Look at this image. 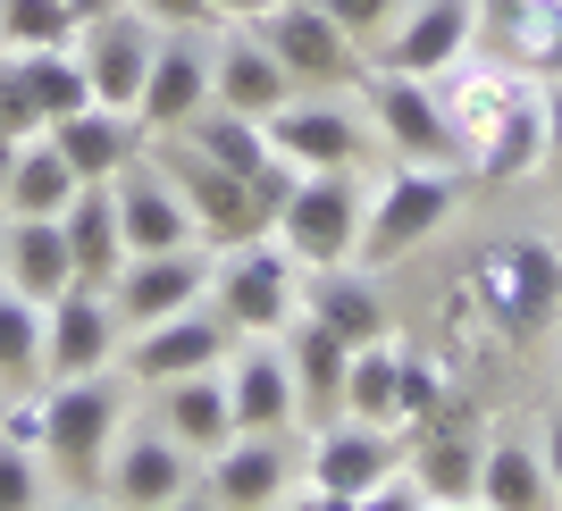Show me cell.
I'll return each instance as SVG.
<instances>
[{
	"mask_svg": "<svg viewBox=\"0 0 562 511\" xmlns=\"http://www.w3.org/2000/svg\"><path fill=\"white\" fill-rule=\"evenodd\" d=\"M462 294L487 310L504 336H538V327L562 310L554 235H495V243H479V260L462 269Z\"/></svg>",
	"mask_w": 562,
	"mask_h": 511,
	"instance_id": "6da1fadb",
	"label": "cell"
},
{
	"mask_svg": "<svg viewBox=\"0 0 562 511\" xmlns=\"http://www.w3.org/2000/svg\"><path fill=\"white\" fill-rule=\"evenodd\" d=\"M202 303L235 327V336H285L303 319V260L285 252L278 235H252V243H227L211 252V294Z\"/></svg>",
	"mask_w": 562,
	"mask_h": 511,
	"instance_id": "7a4b0ae2",
	"label": "cell"
},
{
	"mask_svg": "<svg viewBox=\"0 0 562 511\" xmlns=\"http://www.w3.org/2000/svg\"><path fill=\"white\" fill-rule=\"evenodd\" d=\"M126 377H43V462L68 478V487H93L101 462H110L117 428H126Z\"/></svg>",
	"mask_w": 562,
	"mask_h": 511,
	"instance_id": "3957f363",
	"label": "cell"
},
{
	"mask_svg": "<svg viewBox=\"0 0 562 511\" xmlns=\"http://www.w3.org/2000/svg\"><path fill=\"white\" fill-rule=\"evenodd\" d=\"M453 209H462V168H453V160H437V168H428V160H395L370 185V209H361V260L420 252Z\"/></svg>",
	"mask_w": 562,
	"mask_h": 511,
	"instance_id": "277c9868",
	"label": "cell"
},
{
	"mask_svg": "<svg viewBox=\"0 0 562 511\" xmlns=\"http://www.w3.org/2000/svg\"><path fill=\"white\" fill-rule=\"evenodd\" d=\"M361 209H370L361 168H319V177H294V193L269 218V235L303 269H345V260H361Z\"/></svg>",
	"mask_w": 562,
	"mask_h": 511,
	"instance_id": "5b68a950",
	"label": "cell"
},
{
	"mask_svg": "<svg viewBox=\"0 0 562 511\" xmlns=\"http://www.w3.org/2000/svg\"><path fill=\"white\" fill-rule=\"evenodd\" d=\"M227 352H235V327L218 319L211 303H193V310H168V319H151V327H126L117 370H126L135 395H160V386H177V377L218 370Z\"/></svg>",
	"mask_w": 562,
	"mask_h": 511,
	"instance_id": "8992f818",
	"label": "cell"
},
{
	"mask_svg": "<svg viewBox=\"0 0 562 511\" xmlns=\"http://www.w3.org/2000/svg\"><path fill=\"white\" fill-rule=\"evenodd\" d=\"M479 462H487V419H479L470 395H446L403 436V469L420 478L428 503H470L479 495Z\"/></svg>",
	"mask_w": 562,
	"mask_h": 511,
	"instance_id": "52a82bcc",
	"label": "cell"
},
{
	"mask_svg": "<svg viewBox=\"0 0 562 511\" xmlns=\"http://www.w3.org/2000/svg\"><path fill=\"white\" fill-rule=\"evenodd\" d=\"M186 487H193V453L168 436L160 419H135V411H126V428H117V444H110V462H101L93 495L110 511H160V503H177Z\"/></svg>",
	"mask_w": 562,
	"mask_h": 511,
	"instance_id": "ba28073f",
	"label": "cell"
},
{
	"mask_svg": "<svg viewBox=\"0 0 562 511\" xmlns=\"http://www.w3.org/2000/svg\"><path fill=\"white\" fill-rule=\"evenodd\" d=\"M252 34L278 50V68L294 76V93H345L352 76H361V43H352L319 0H278Z\"/></svg>",
	"mask_w": 562,
	"mask_h": 511,
	"instance_id": "9c48e42d",
	"label": "cell"
},
{
	"mask_svg": "<svg viewBox=\"0 0 562 511\" xmlns=\"http://www.w3.org/2000/svg\"><path fill=\"white\" fill-rule=\"evenodd\" d=\"M260 126H269V151L294 160L303 177H319V168H361V151H370V117L345 93H294L285 110L260 117Z\"/></svg>",
	"mask_w": 562,
	"mask_h": 511,
	"instance_id": "30bf717a",
	"label": "cell"
},
{
	"mask_svg": "<svg viewBox=\"0 0 562 511\" xmlns=\"http://www.w3.org/2000/svg\"><path fill=\"white\" fill-rule=\"evenodd\" d=\"M160 168H168V185L186 193V209H193V227H202V243H211V252H227V243H252V235H269V218H260L252 185H244L235 168L202 160V151H193L186 135H160Z\"/></svg>",
	"mask_w": 562,
	"mask_h": 511,
	"instance_id": "8fae6325",
	"label": "cell"
},
{
	"mask_svg": "<svg viewBox=\"0 0 562 511\" xmlns=\"http://www.w3.org/2000/svg\"><path fill=\"white\" fill-rule=\"evenodd\" d=\"M361 117H370V135L395 151V160H453V126H446V101L428 76H395V68H370L361 76ZM462 168V160H453Z\"/></svg>",
	"mask_w": 562,
	"mask_h": 511,
	"instance_id": "7c38bea8",
	"label": "cell"
},
{
	"mask_svg": "<svg viewBox=\"0 0 562 511\" xmlns=\"http://www.w3.org/2000/svg\"><path fill=\"white\" fill-rule=\"evenodd\" d=\"M177 135L193 143V151H202V160H218V168H235V177H244V185H252V202H260V218H278L285 209V193H294V177H303V168L294 160H278V151H269V126H260V117H244V110H193L186 126H177ZM160 143V135H151Z\"/></svg>",
	"mask_w": 562,
	"mask_h": 511,
	"instance_id": "4fadbf2b",
	"label": "cell"
},
{
	"mask_svg": "<svg viewBox=\"0 0 562 511\" xmlns=\"http://www.w3.org/2000/svg\"><path fill=\"white\" fill-rule=\"evenodd\" d=\"M218 377H227L235 436H294V428H303L294 370H285V344H278V336H235V352L218 361Z\"/></svg>",
	"mask_w": 562,
	"mask_h": 511,
	"instance_id": "5bb4252c",
	"label": "cell"
},
{
	"mask_svg": "<svg viewBox=\"0 0 562 511\" xmlns=\"http://www.w3.org/2000/svg\"><path fill=\"white\" fill-rule=\"evenodd\" d=\"M403 469V436L378 428V419H328V428H303V487H328V495H370L378 478Z\"/></svg>",
	"mask_w": 562,
	"mask_h": 511,
	"instance_id": "9a60e30c",
	"label": "cell"
},
{
	"mask_svg": "<svg viewBox=\"0 0 562 511\" xmlns=\"http://www.w3.org/2000/svg\"><path fill=\"white\" fill-rule=\"evenodd\" d=\"M117 344H126V327L110 310V285L76 277L43 310V377H101V370H117Z\"/></svg>",
	"mask_w": 562,
	"mask_h": 511,
	"instance_id": "2e32d148",
	"label": "cell"
},
{
	"mask_svg": "<svg viewBox=\"0 0 562 511\" xmlns=\"http://www.w3.org/2000/svg\"><path fill=\"white\" fill-rule=\"evenodd\" d=\"M151 50H160V25L135 18L126 0L76 25V59H85V84H93L101 110H135L143 76H151Z\"/></svg>",
	"mask_w": 562,
	"mask_h": 511,
	"instance_id": "e0dca14e",
	"label": "cell"
},
{
	"mask_svg": "<svg viewBox=\"0 0 562 511\" xmlns=\"http://www.w3.org/2000/svg\"><path fill=\"white\" fill-rule=\"evenodd\" d=\"M110 202H117V235H126V260L135 252H186V243H202V227H193L186 193L168 185V168L143 151V160H126L110 177Z\"/></svg>",
	"mask_w": 562,
	"mask_h": 511,
	"instance_id": "ac0fdd59",
	"label": "cell"
},
{
	"mask_svg": "<svg viewBox=\"0 0 562 511\" xmlns=\"http://www.w3.org/2000/svg\"><path fill=\"white\" fill-rule=\"evenodd\" d=\"M211 294V243H186V252H135L110 277V310L117 327H151L168 310H193Z\"/></svg>",
	"mask_w": 562,
	"mask_h": 511,
	"instance_id": "d6986e66",
	"label": "cell"
},
{
	"mask_svg": "<svg viewBox=\"0 0 562 511\" xmlns=\"http://www.w3.org/2000/svg\"><path fill=\"white\" fill-rule=\"evenodd\" d=\"M211 43H218V25H202V34H160L151 76H143V93H135L143 135H177L193 110H211Z\"/></svg>",
	"mask_w": 562,
	"mask_h": 511,
	"instance_id": "ffe728a7",
	"label": "cell"
},
{
	"mask_svg": "<svg viewBox=\"0 0 562 511\" xmlns=\"http://www.w3.org/2000/svg\"><path fill=\"white\" fill-rule=\"evenodd\" d=\"M193 487L218 511H278L294 487V444L285 436H227L211 462H193Z\"/></svg>",
	"mask_w": 562,
	"mask_h": 511,
	"instance_id": "44dd1931",
	"label": "cell"
},
{
	"mask_svg": "<svg viewBox=\"0 0 562 511\" xmlns=\"http://www.w3.org/2000/svg\"><path fill=\"white\" fill-rule=\"evenodd\" d=\"M529 84H538V76H520L513 59H479V50H470L453 76H437V101H446V126H453V160L462 168L479 160L487 135L504 126V110H513Z\"/></svg>",
	"mask_w": 562,
	"mask_h": 511,
	"instance_id": "7402d4cb",
	"label": "cell"
},
{
	"mask_svg": "<svg viewBox=\"0 0 562 511\" xmlns=\"http://www.w3.org/2000/svg\"><path fill=\"white\" fill-rule=\"evenodd\" d=\"M378 50V68H395V76H453L470 59V0H403L395 25H386V43Z\"/></svg>",
	"mask_w": 562,
	"mask_h": 511,
	"instance_id": "603a6c76",
	"label": "cell"
},
{
	"mask_svg": "<svg viewBox=\"0 0 562 511\" xmlns=\"http://www.w3.org/2000/svg\"><path fill=\"white\" fill-rule=\"evenodd\" d=\"M211 101L218 110H244V117H269L294 101V76L278 68V50L260 43L252 25H218L211 43Z\"/></svg>",
	"mask_w": 562,
	"mask_h": 511,
	"instance_id": "cb8c5ba5",
	"label": "cell"
},
{
	"mask_svg": "<svg viewBox=\"0 0 562 511\" xmlns=\"http://www.w3.org/2000/svg\"><path fill=\"white\" fill-rule=\"evenodd\" d=\"M303 319H319L336 336V344H386L395 336V310H386V294H378L361 269H303Z\"/></svg>",
	"mask_w": 562,
	"mask_h": 511,
	"instance_id": "d4e9b609",
	"label": "cell"
},
{
	"mask_svg": "<svg viewBox=\"0 0 562 511\" xmlns=\"http://www.w3.org/2000/svg\"><path fill=\"white\" fill-rule=\"evenodd\" d=\"M0 285H18L25 303H59L76 285V252L59 218H0Z\"/></svg>",
	"mask_w": 562,
	"mask_h": 511,
	"instance_id": "484cf974",
	"label": "cell"
},
{
	"mask_svg": "<svg viewBox=\"0 0 562 511\" xmlns=\"http://www.w3.org/2000/svg\"><path fill=\"white\" fill-rule=\"evenodd\" d=\"M278 344H285V370H294L303 428H328V419H345V370H352V344H336L319 319H294Z\"/></svg>",
	"mask_w": 562,
	"mask_h": 511,
	"instance_id": "4316f807",
	"label": "cell"
},
{
	"mask_svg": "<svg viewBox=\"0 0 562 511\" xmlns=\"http://www.w3.org/2000/svg\"><path fill=\"white\" fill-rule=\"evenodd\" d=\"M50 143H59V160L76 168V177H85V185H110L117 168L126 160H143V126H135V110H76V117H59V126H50Z\"/></svg>",
	"mask_w": 562,
	"mask_h": 511,
	"instance_id": "83f0119b",
	"label": "cell"
},
{
	"mask_svg": "<svg viewBox=\"0 0 562 511\" xmlns=\"http://www.w3.org/2000/svg\"><path fill=\"white\" fill-rule=\"evenodd\" d=\"M151 419H160L168 436L186 444L193 462H211L218 444L235 436V411H227V377H218V370H202V377H177V386H160V395H151Z\"/></svg>",
	"mask_w": 562,
	"mask_h": 511,
	"instance_id": "f1b7e54d",
	"label": "cell"
},
{
	"mask_svg": "<svg viewBox=\"0 0 562 511\" xmlns=\"http://www.w3.org/2000/svg\"><path fill=\"white\" fill-rule=\"evenodd\" d=\"M76 193H85V177L59 160V143L25 135L18 143V168H9V193H0V218H59Z\"/></svg>",
	"mask_w": 562,
	"mask_h": 511,
	"instance_id": "f546056e",
	"label": "cell"
},
{
	"mask_svg": "<svg viewBox=\"0 0 562 511\" xmlns=\"http://www.w3.org/2000/svg\"><path fill=\"white\" fill-rule=\"evenodd\" d=\"M479 503H487V511H562L554 478H546V453L529 436L487 444V462H479Z\"/></svg>",
	"mask_w": 562,
	"mask_h": 511,
	"instance_id": "4dcf8cb0",
	"label": "cell"
},
{
	"mask_svg": "<svg viewBox=\"0 0 562 511\" xmlns=\"http://www.w3.org/2000/svg\"><path fill=\"white\" fill-rule=\"evenodd\" d=\"M59 227H68V252H76V277L85 285H110L117 269H126V235H117L110 185H85L68 209H59Z\"/></svg>",
	"mask_w": 562,
	"mask_h": 511,
	"instance_id": "1f68e13d",
	"label": "cell"
},
{
	"mask_svg": "<svg viewBox=\"0 0 562 511\" xmlns=\"http://www.w3.org/2000/svg\"><path fill=\"white\" fill-rule=\"evenodd\" d=\"M470 168H479L487 185H513V177L546 168V110H538V84H529V93H520L513 110H504V126L487 135V151H479Z\"/></svg>",
	"mask_w": 562,
	"mask_h": 511,
	"instance_id": "d6a6232c",
	"label": "cell"
},
{
	"mask_svg": "<svg viewBox=\"0 0 562 511\" xmlns=\"http://www.w3.org/2000/svg\"><path fill=\"white\" fill-rule=\"evenodd\" d=\"M25 84H34V110H43V135L59 126V117L93 110V84H85V59H76V43H50V50H18Z\"/></svg>",
	"mask_w": 562,
	"mask_h": 511,
	"instance_id": "836d02e7",
	"label": "cell"
},
{
	"mask_svg": "<svg viewBox=\"0 0 562 511\" xmlns=\"http://www.w3.org/2000/svg\"><path fill=\"white\" fill-rule=\"evenodd\" d=\"M18 386H43V303L0 285V395Z\"/></svg>",
	"mask_w": 562,
	"mask_h": 511,
	"instance_id": "e575fe53",
	"label": "cell"
},
{
	"mask_svg": "<svg viewBox=\"0 0 562 511\" xmlns=\"http://www.w3.org/2000/svg\"><path fill=\"white\" fill-rule=\"evenodd\" d=\"M446 395H453V377L437 370L428 352H395V402H386V428H395V436H412V428H420Z\"/></svg>",
	"mask_w": 562,
	"mask_h": 511,
	"instance_id": "d590c367",
	"label": "cell"
},
{
	"mask_svg": "<svg viewBox=\"0 0 562 511\" xmlns=\"http://www.w3.org/2000/svg\"><path fill=\"white\" fill-rule=\"evenodd\" d=\"M395 352H403L395 336L352 352V370H345V419H378V428H386V402H395Z\"/></svg>",
	"mask_w": 562,
	"mask_h": 511,
	"instance_id": "8d00e7d4",
	"label": "cell"
},
{
	"mask_svg": "<svg viewBox=\"0 0 562 511\" xmlns=\"http://www.w3.org/2000/svg\"><path fill=\"white\" fill-rule=\"evenodd\" d=\"M76 43V18L59 0H0V50H50Z\"/></svg>",
	"mask_w": 562,
	"mask_h": 511,
	"instance_id": "74e56055",
	"label": "cell"
},
{
	"mask_svg": "<svg viewBox=\"0 0 562 511\" xmlns=\"http://www.w3.org/2000/svg\"><path fill=\"white\" fill-rule=\"evenodd\" d=\"M513 68L538 76V84H562V0L529 9V25H520V43H513Z\"/></svg>",
	"mask_w": 562,
	"mask_h": 511,
	"instance_id": "f35d334b",
	"label": "cell"
},
{
	"mask_svg": "<svg viewBox=\"0 0 562 511\" xmlns=\"http://www.w3.org/2000/svg\"><path fill=\"white\" fill-rule=\"evenodd\" d=\"M43 503H50V462L34 444L0 436V511H43Z\"/></svg>",
	"mask_w": 562,
	"mask_h": 511,
	"instance_id": "ab89813d",
	"label": "cell"
},
{
	"mask_svg": "<svg viewBox=\"0 0 562 511\" xmlns=\"http://www.w3.org/2000/svg\"><path fill=\"white\" fill-rule=\"evenodd\" d=\"M0 135H43V110H34V84H25L18 50H0Z\"/></svg>",
	"mask_w": 562,
	"mask_h": 511,
	"instance_id": "60d3db41",
	"label": "cell"
},
{
	"mask_svg": "<svg viewBox=\"0 0 562 511\" xmlns=\"http://www.w3.org/2000/svg\"><path fill=\"white\" fill-rule=\"evenodd\" d=\"M319 9H328V18L345 25L352 43H378V34L395 25V9H403V0H319Z\"/></svg>",
	"mask_w": 562,
	"mask_h": 511,
	"instance_id": "b9f144b4",
	"label": "cell"
},
{
	"mask_svg": "<svg viewBox=\"0 0 562 511\" xmlns=\"http://www.w3.org/2000/svg\"><path fill=\"white\" fill-rule=\"evenodd\" d=\"M135 18H151L160 34H202L211 25V0H126Z\"/></svg>",
	"mask_w": 562,
	"mask_h": 511,
	"instance_id": "7bdbcfd3",
	"label": "cell"
},
{
	"mask_svg": "<svg viewBox=\"0 0 562 511\" xmlns=\"http://www.w3.org/2000/svg\"><path fill=\"white\" fill-rule=\"evenodd\" d=\"M352 511H428V495H420L412 469H395V478H378L370 495H352Z\"/></svg>",
	"mask_w": 562,
	"mask_h": 511,
	"instance_id": "ee69618b",
	"label": "cell"
},
{
	"mask_svg": "<svg viewBox=\"0 0 562 511\" xmlns=\"http://www.w3.org/2000/svg\"><path fill=\"white\" fill-rule=\"evenodd\" d=\"M538 110H546V168H562V84H538Z\"/></svg>",
	"mask_w": 562,
	"mask_h": 511,
	"instance_id": "f6af8a7d",
	"label": "cell"
},
{
	"mask_svg": "<svg viewBox=\"0 0 562 511\" xmlns=\"http://www.w3.org/2000/svg\"><path fill=\"white\" fill-rule=\"evenodd\" d=\"M278 0H211V25H260Z\"/></svg>",
	"mask_w": 562,
	"mask_h": 511,
	"instance_id": "bcb514c9",
	"label": "cell"
},
{
	"mask_svg": "<svg viewBox=\"0 0 562 511\" xmlns=\"http://www.w3.org/2000/svg\"><path fill=\"white\" fill-rule=\"evenodd\" d=\"M278 511H352V503H345V495H328V487H285Z\"/></svg>",
	"mask_w": 562,
	"mask_h": 511,
	"instance_id": "7dc6e473",
	"label": "cell"
},
{
	"mask_svg": "<svg viewBox=\"0 0 562 511\" xmlns=\"http://www.w3.org/2000/svg\"><path fill=\"white\" fill-rule=\"evenodd\" d=\"M538 453H546V478H554V503H562V411L546 419V436H538Z\"/></svg>",
	"mask_w": 562,
	"mask_h": 511,
	"instance_id": "c3c4849f",
	"label": "cell"
},
{
	"mask_svg": "<svg viewBox=\"0 0 562 511\" xmlns=\"http://www.w3.org/2000/svg\"><path fill=\"white\" fill-rule=\"evenodd\" d=\"M43 511H110V503H101L93 487H76V495H59V503H43Z\"/></svg>",
	"mask_w": 562,
	"mask_h": 511,
	"instance_id": "681fc988",
	"label": "cell"
},
{
	"mask_svg": "<svg viewBox=\"0 0 562 511\" xmlns=\"http://www.w3.org/2000/svg\"><path fill=\"white\" fill-rule=\"evenodd\" d=\"M160 511H218V503H211V495H202V487H186V495H177V503H160Z\"/></svg>",
	"mask_w": 562,
	"mask_h": 511,
	"instance_id": "f907efd6",
	"label": "cell"
},
{
	"mask_svg": "<svg viewBox=\"0 0 562 511\" xmlns=\"http://www.w3.org/2000/svg\"><path fill=\"white\" fill-rule=\"evenodd\" d=\"M59 9H68V18L85 25V18H101V9H117V0H59Z\"/></svg>",
	"mask_w": 562,
	"mask_h": 511,
	"instance_id": "816d5d0a",
	"label": "cell"
},
{
	"mask_svg": "<svg viewBox=\"0 0 562 511\" xmlns=\"http://www.w3.org/2000/svg\"><path fill=\"white\" fill-rule=\"evenodd\" d=\"M9 168H18V135H0V193H9Z\"/></svg>",
	"mask_w": 562,
	"mask_h": 511,
	"instance_id": "f5cc1de1",
	"label": "cell"
}]
</instances>
